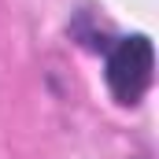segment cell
<instances>
[{"mask_svg":"<svg viewBox=\"0 0 159 159\" xmlns=\"http://www.w3.org/2000/svg\"><path fill=\"white\" fill-rule=\"evenodd\" d=\"M152 78H156V48H152L148 34L119 37L107 48L104 81L119 107H137L144 100V93L152 89Z\"/></svg>","mask_w":159,"mask_h":159,"instance_id":"6da1fadb","label":"cell"}]
</instances>
